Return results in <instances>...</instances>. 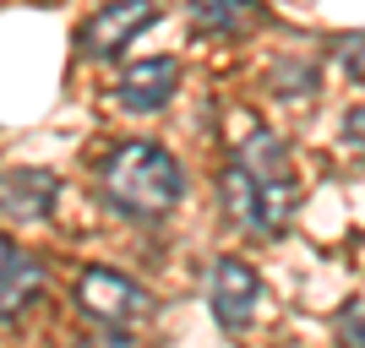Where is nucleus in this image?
<instances>
[{"instance_id":"1","label":"nucleus","mask_w":365,"mask_h":348,"mask_svg":"<svg viewBox=\"0 0 365 348\" xmlns=\"http://www.w3.org/2000/svg\"><path fill=\"white\" fill-rule=\"evenodd\" d=\"M180 164L153 142H125L109 152L104 164V196L109 207L131 212V218H158L180 201Z\"/></svg>"},{"instance_id":"2","label":"nucleus","mask_w":365,"mask_h":348,"mask_svg":"<svg viewBox=\"0 0 365 348\" xmlns=\"http://www.w3.org/2000/svg\"><path fill=\"white\" fill-rule=\"evenodd\" d=\"M76 300H82V310H88L93 321H104V327H131V321L148 310V294L125 273H115V267H88L82 283H76Z\"/></svg>"},{"instance_id":"3","label":"nucleus","mask_w":365,"mask_h":348,"mask_svg":"<svg viewBox=\"0 0 365 348\" xmlns=\"http://www.w3.org/2000/svg\"><path fill=\"white\" fill-rule=\"evenodd\" d=\"M153 16H158L153 0H109L104 11H93L88 22H82L76 44H82V55H93V60H109V55H120V49L148 28Z\"/></svg>"},{"instance_id":"4","label":"nucleus","mask_w":365,"mask_h":348,"mask_svg":"<svg viewBox=\"0 0 365 348\" xmlns=\"http://www.w3.org/2000/svg\"><path fill=\"white\" fill-rule=\"evenodd\" d=\"M257 300H262L257 267L240 261V256H224L213 267V316H218V327H224V332H240L245 321H251V310H257Z\"/></svg>"},{"instance_id":"5","label":"nucleus","mask_w":365,"mask_h":348,"mask_svg":"<svg viewBox=\"0 0 365 348\" xmlns=\"http://www.w3.org/2000/svg\"><path fill=\"white\" fill-rule=\"evenodd\" d=\"M175 88H180V60L153 55V60H137L131 71L120 76L115 98H120L131 115H153V109H164L169 98H175Z\"/></svg>"},{"instance_id":"6","label":"nucleus","mask_w":365,"mask_h":348,"mask_svg":"<svg viewBox=\"0 0 365 348\" xmlns=\"http://www.w3.org/2000/svg\"><path fill=\"white\" fill-rule=\"evenodd\" d=\"M55 196H61V180L49 169H11L0 180V212L11 223H44Z\"/></svg>"},{"instance_id":"7","label":"nucleus","mask_w":365,"mask_h":348,"mask_svg":"<svg viewBox=\"0 0 365 348\" xmlns=\"http://www.w3.org/2000/svg\"><path fill=\"white\" fill-rule=\"evenodd\" d=\"M218 191H224V212H229V223H240V228H257V234H267V196H262V180H257V169L245 164H229L224 174H218Z\"/></svg>"},{"instance_id":"8","label":"nucleus","mask_w":365,"mask_h":348,"mask_svg":"<svg viewBox=\"0 0 365 348\" xmlns=\"http://www.w3.org/2000/svg\"><path fill=\"white\" fill-rule=\"evenodd\" d=\"M33 294H38V261L16 240H6L0 245V316L16 321V310H28Z\"/></svg>"},{"instance_id":"9","label":"nucleus","mask_w":365,"mask_h":348,"mask_svg":"<svg viewBox=\"0 0 365 348\" xmlns=\"http://www.w3.org/2000/svg\"><path fill=\"white\" fill-rule=\"evenodd\" d=\"M257 0H191V22L202 33H240L257 22Z\"/></svg>"},{"instance_id":"10","label":"nucleus","mask_w":365,"mask_h":348,"mask_svg":"<svg viewBox=\"0 0 365 348\" xmlns=\"http://www.w3.org/2000/svg\"><path fill=\"white\" fill-rule=\"evenodd\" d=\"M338 65H344L354 82H365V33H349V38H338Z\"/></svg>"},{"instance_id":"11","label":"nucleus","mask_w":365,"mask_h":348,"mask_svg":"<svg viewBox=\"0 0 365 348\" xmlns=\"http://www.w3.org/2000/svg\"><path fill=\"white\" fill-rule=\"evenodd\" d=\"M338 332H344V343H349V348H365V310H344Z\"/></svg>"},{"instance_id":"12","label":"nucleus","mask_w":365,"mask_h":348,"mask_svg":"<svg viewBox=\"0 0 365 348\" xmlns=\"http://www.w3.org/2000/svg\"><path fill=\"white\" fill-rule=\"evenodd\" d=\"M76 348H137L131 337H120V327H109V332H98V337H82Z\"/></svg>"},{"instance_id":"13","label":"nucleus","mask_w":365,"mask_h":348,"mask_svg":"<svg viewBox=\"0 0 365 348\" xmlns=\"http://www.w3.org/2000/svg\"><path fill=\"white\" fill-rule=\"evenodd\" d=\"M344 131H349V142H354V147H365V104H360V109H349Z\"/></svg>"}]
</instances>
